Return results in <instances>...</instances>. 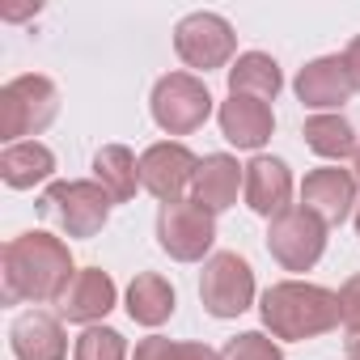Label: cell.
<instances>
[{"instance_id": "29", "label": "cell", "mask_w": 360, "mask_h": 360, "mask_svg": "<svg viewBox=\"0 0 360 360\" xmlns=\"http://www.w3.org/2000/svg\"><path fill=\"white\" fill-rule=\"evenodd\" d=\"M356 169H360V144H356Z\"/></svg>"}, {"instance_id": "11", "label": "cell", "mask_w": 360, "mask_h": 360, "mask_svg": "<svg viewBox=\"0 0 360 360\" xmlns=\"http://www.w3.org/2000/svg\"><path fill=\"white\" fill-rule=\"evenodd\" d=\"M301 204L318 212L326 225H339L356 204V178L347 169H314L301 187Z\"/></svg>"}, {"instance_id": "22", "label": "cell", "mask_w": 360, "mask_h": 360, "mask_svg": "<svg viewBox=\"0 0 360 360\" xmlns=\"http://www.w3.org/2000/svg\"><path fill=\"white\" fill-rule=\"evenodd\" d=\"M305 144L318 157H330V161L356 157V136H352V127L339 115H314V119H305Z\"/></svg>"}, {"instance_id": "9", "label": "cell", "mask_w": 360, "mask_h": 360, "mask_svg": "<svg viewBox=\"0 0 360 360\" xmlns=\"http://www.w3.org/2000/svg\"><path fill=\"white\" fill-rule=\"evenodd\" d=\"M174 47L191 68H204V72L221 68L233 56V26L225 18H217V13H191V18L178 22Z\"/></svg>"}, {"instance_id": "3", "label": "cell", "mask_w": 360, "mask_h": 360, "mask_svg": "<svg viewBox=\"0 0 360 360\" xmlns=\"http://www.w3.org/2000/svg\"><path fill=\"white\" fill-rule=\"evenodd\" d=\"M43 217L51 225H60L68 238H94L106 225L110 212V195L98 183H51L39 200Z\"/></svg>"}, {"instance_id": "24", "label": "cell", "mask_w": 360, "mask_h": 360, "mask_svg": "<svg viewBox=\"0 0 360 360\" xmlns=\"http://www.w3.org/2000/svg\"><path fill=\"white\" fill-rule=\"evenodd\" d=\"M123 356H127L123 335L110 326H89L77 339V360H123Z\"/></svg>"}, {"instance_id": "14", "label": "cell", "mask_w": 360, "mask_h": 360, "mask_svg": "<svg viewBox=\"0 0 360 360\" xmlns=\"http://www.w3.org/2000/svg\"><path fill=\"white\" fill-rule=\"evenodd\" d=\"M110 305H115V284H110V276L98 271V267L77 271L72 284H68V292L60 297V314H64L68 322H94V318H102Z\"/></svg>"}, {"instance_id": "21", "label": "cell", "mask_w": 360, "mask_h": 360, "mask_svg": "<svg viewBox=\"0 0 360 360\" xmlns=\"http://www.w3.org/2000/svg\"><path fill=\"white\" fill-rule=\"evenodd\" d=\"M229 89L242 94V98L271 102V98L280 94V68H276V60H271V56H259V51L242 56V60L233 64V72H229Z\"/></svg>"}, {"instance_id": "10", "label": "cell", "mask_w": 360, "mask_h": 360, "mask_svg": "<svg viewBox=\"0 0 360 360\" xmlns=\"http://www.w3.org/2000/svg\"><path fill=\"white\" fill-rule=\"evenodd\" d=\"M195 169H200V161L191 157V148H183V144H153L140 157V187L153 191L165 204H178L183 191L195 183Z\"/></svg>"}, {"instance_id": "28", "label": "cell", "mask_w": 360, "mask_h": 360, "mask_svg": "<svg viewBox=\"0 0 360 360\" xmlns=\"http://www.w3.org/2000/svg\"><path fill=\"white\" fill-rule=\"evenodd\" d=\"M347 360H360V326L347 330Z\"/></svg>"}, {"instance_id": "23", "label": "cell", "mask_w": 360, "mask_h": 360, "mask_svg": "<svg viewBox=\"0 0 360 360\" xmlns=\"http://www.w3.org/2000/svg\"><path fill=\"white\" fill-rule=\"evenodd\" d=\"M136 360H221V356L204 343H169V339L153 335L136 347Z\"/></svg>"}, {"instance_id": "2", "label": "cell", "mask_w": 360, "mask_h": 360, "mask_svg": "<svg viewBox=\"0 0 360 360\" xmlns=\"http://www.w3.org/2000/svg\"><path fill=\"white\" fill-rule=\"evenodd\" d=\"M263 322L280 339H314L339 326V297L318 284H276L263 297Z\"/></svg>"}, {"instance_id": "1", "label": "cell", "mask_w": 360, "mask_h": 360, "mask_svg": "<svg viewBox=\"0 0 360 360\" xmlns=\"http://www.w3.org/2000/svg\"><path fill=\"white\" fill-rule=\"evenodd\" d=\"M5 263V301H60L72 284V259L60 238L47 233H22L0 255Z\"/></svg>"}, {"instance_id": "25", "label": "cell", "mask_w": 360, "mask_h": 360, "mask_svg": "<svg viewBox=\"0 0 360 360\" xmlns=\"http://www.w3.org/2000/svg\"><path fill=\"white\" fill-rule=\"evenodd\" d=\"M221 360H284L280 356V347L271 343V339H263V335H238V339H229V347L221 352Z\"/></svg>"}, {"instance_id": "12", "label": "cell", "mask_w": 360, "mask_h": 360, "mask_svg": "<svg viewBox=\"0 0 360 360\" xmlns=\"http://www.w3.org/2000/svg\"><path fill=\"white\" fill-rule=\"evenodd\" d=\"M288 195H292V178L284 169V161L276 157H255L246 165V204L259 212V217H280L288 208Z\"/></svg>"}, {"instance_id": "13", "label": "cell", "mask_w": 360, "mask_h": 360, "mask_svg": "<svg viewBox=\"0 0 360 360\" xmlns=\"http://www.w3.org/2000/svg\"><path fill=\"white\" fill-rule=\"evenodd\" d=\"M352 89H356V81H352L343 56L314 60V64L301 68V77H297V94H301L305 106H339V102L352 98Z\"/></svg>"}, {"instance_id": "5", "label": "cell", "mask_w": 360, "mask_h": 360, "mask_svg": "<svg viewBox=\"0 0 360 360\" xmlns=\"http://www.w3.org/2000/svg\"><path fill=\"white\" fill-rule=\"evenodd\" d=\"M326 246V221L318 212H309L305 204L301 208H284L280 217H271V229H267V250L288 267V271H309L318 263Z\"/></svg>"}, {"instance_id": "4", "label": "cell", "mask_w": 360, "mask_h": 360, "mask_svg": "<svg viewBox=\"0 0 360 360\" xmlns=\"http://www.w3.org/2000/svg\"><path fill=\"white\" fill-rule=\"evenodd\" d=\"M60 110V94L47 77H18L0 89V136L22 140L43 131Z\"/></svg>"}, {"instance_id": "7", "label": "cell", "mask_w": 360, "mask_h": 360, "mask_svg": "<svg viewBox=\"0 0 360 360\" xmlns=\"http://www.w3.org/2000/svg\"><path fill=\"white\" fill-rule=\"evenodd\" d=\"M208 115H212V94L204 89V81H195L187 72H169V77L157 81V89H153V119L169 136H187V131L204 127Z\"/></svg>"}, {"instance_id": "8", "label": "cell", "mask_w": 360, "mask_h": 360, "mask_svg": "<svg viewBox=\"0 0 360 360\" xmlns=\"http://www.w3.org/2000/svg\"><path fill=\"white\" fill-rule=\"evenodd\" d=\"M200 297H204L208 314H217V318H233V314H242V309L250 305V297H255V271H250V263L238 259L233 250L212 255V259L204 263Z\"/></svg>"}, {"instance_id": "19", "label": "cell", "mask_w": 360, "mask_h": 360, "mask_svg": "<svg viewBox=\"0 0 360 360\" xmlns=\"http://www.w3.org/2000/svg\"><path fill=\"white\" fill-rule=\"evenodd\" d=\"M51 169H56V157L39 140H22V144H9L0 153V178H5L9 187H34Z\"/></svg>"}, {"instance_id": "18", "label": "cell", "mask_w": 360, "mask_h": 360, "mask_svg": "<svg viewBox=\"0 0 360 360\" xmlns=\"http://www.w3.org/2000/svg\"><path fill=\"white\" fill-rule=\"evenodd\" d=\"M94 174H98V187L110 195V204H127L140 187V165L123 144H106L94 157Z\"/></svg>"}, {"instance_id": "30", "label": "cell", "mask_w": 360, "mask_h": 360, "mask_svg": "<svg viewBox=\"0 0 360 360\" xmlns=\"http://www.w3.org/2000/svg\"><path fill=\"white\" fill-rule=\"evenodd\" d=\"M356 229H360V212H356Z\"/></svg>"}, {"instance_id": "26", "label": "cell", "mask_w": 360, "mask_h": 360, "mask_svg": "<svg viewBox=\"0 0 360 360\" xmlns=\"http://www.w3.org/2000/svg\"><path fill=\"white\" fill-rule=\"evenodd\" d=\"M339 318L356 330L360 326V276H352L347 284H343V292H339Z\"/></svg>"}, {"instance_id": "17", "label": "cell", "mask_w": 360, "mask_h": 360, "mask_svg": "<svg viewBox=\"0 0 360 360\" xmlns=\"http://www.w3.org/2000/svg\"><path fill=\"white\" fill-rule=\"evenodd\" d=\"M13 352L18 360H64V330L51 314H22L13 322Z\"/></svg>"}, {"instance_id": "6", "label": "cell", "mask_w": 360, "mask_h": 360, "mask_svg": "<svg viewBox=\"0 0 360 360\" xmlns=\"http://www.w3.org/2000/svg\"><path fill=\"white\" fill-rule=\"evenodd\" d=\"M157 242L165 255L183 259V263H195L208 255V246L217 242V221L204 204L195 200H178V204H161V217H157Z\"/></svg>"}, {"instance_id": "20", "label": "cell", "mask_w": 360, "mask_h": 360, "mask_svg": "<svg viewBox=\"0 0 360 360\" xmlns=\"http://www.w3.org/2000/svg\"><path fill=\"white\" fill-rule=\"evenodd\" d=\"M127 314H131L136 322H144V326L165 322V318L174 314V288H169L161 276H153V271L136 276L131 288H127Z\"/></svg>"}, {"instance_id": "15", "label": "cell", "mask_w": 360, "mask_h": 360, "mask_svg": "<svg viewBox=\"0 0 360 360\" xmlns=\"http://www.w3.org/2000/svg\"><path fill=\"white\" fill-rule=\"evenodd\" d=\"M242 183H246L242 165L233 157H225V153H212L195 169V204H204L208 212H221V208H229L238 200Z\"/></svg>"}, {"instance_id": "16", "label": "cell", "mask_w": 360, "mask_h": 360, "mask_svg": "<svg viewBox=\"0 0 360 360\" xmlns=\"http://www.w3.org/2000/svg\"><path fill=\"white\" fill-rule=\"evenodd\" d=\"M221 131L225 140H233L238 148H259L263 140H271V106L259 98H242L233 94L221 106Z\"/></svg>"}, {"instance_id": "27", "label": "cell", "mask_w": 360, "mask_h": 360, "mask_svg": "<svg viewBox=\"0 0 360 360\" xmlns=\"http://www.w3.org/2000/svg\"><path fill=\"white\" fill-rule=\"evenodd\" d=\"M343 64H347V72H352V81H356V89H360V39H352V43H347Z\"/></svg>"}]
</instances>
